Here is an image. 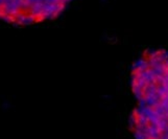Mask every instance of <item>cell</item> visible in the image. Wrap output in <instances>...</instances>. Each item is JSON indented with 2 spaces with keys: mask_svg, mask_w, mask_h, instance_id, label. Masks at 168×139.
<instances>
[{
  "mask_svg": "<svg viewBox=\"0 0 168 139\" xmlns=\"http://www.w3.org/2000/svg\"><path fill=\"white\" fill-rule=\"evenodd\" d=\"M135 97L130 129L135 139H168V49L147 50L131 71Z\"/></svg>",
  "mask_w": 168,
  "mask_h": 139,
  "instance_id": "6da1fadb",
  "label": "cell"
},
{
  "mask_svg": "<svg viewBox=\"0 0 168 139\" xmlns=\"http://www.w3.org/2000/svg\"><path fill=\"white\" fill-rule=\"evenodd\" d=\"M72 0H0V21L29 25L53 20Z\"/></svg>",
  "mask_w": 168,
  "mask_h": 139,
  "instance_id": "7a4b0ae2",
  "label": "cell"
}]
</instances>
